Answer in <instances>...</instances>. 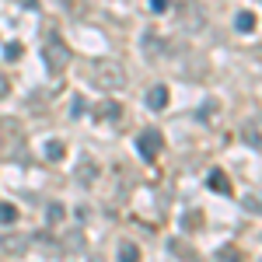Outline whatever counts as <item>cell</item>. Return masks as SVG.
<instances>
[{
    "label": "cell",
    "mask_w": 262,
    "mask_h": 262,
    "mask_svg": "<svg viewBox=\"0 0 262 262\" xmlns=\"http://www.w3.org/2000/svg\"><path fill=\"white\" fill-rule=\"evenodd\" d=\"M74 116H84V98H74V108H70Z\"/></svg>",
    "instance_id": "d6986e66"
},
{
    "label": "cell",
    "mask_w": 262,
    "mask_h": 262,
    "mask_svg": "<svg viewBox=\"0 0 262 262\" xmlns=\"http://www.w3.org/2000/svg\"><path fill=\"white\" fill-rule=\"evenodd\" d=\"M217 262H245V255H242V248H221Z\"/></svg>",
    "instance_id": "5bb4252c"
},
{
    "label": "cell",
    "mask_w": 262,
    "mask_h": 262,
    "mask_svg": "<svg viewBox=\"0 0 262 262\" xmlns=\"http://www.w3.org/2000/svg\"><path fill=\"white\" fill-rule=\"evenodd\" d=\"M14 221H18V206H14V203H4V200H0V224L7 227V224H14Z\"/></svg>",
    "instance_id": "7c38bea8"
},
{
    "label": "cell",
    "mask_w": 262,
    "mask_h": 262,
    "mask_svg": "<svg viewBox=\"0 0 262 262\" xmlns=\"http://www.w3.org/2000/svg\"><path fill=\"white\" fill-rule=\"evenodd\" d=\"M63 213H67V210H63V203H49V210H46V224H49V227H56V224L63 221Z\"/></svg>",
    "instance_id": "4fadbf2b"
},
{
    "label": "cell",
    "mask_w": 262,
    "mask_h": 262,
    "mask_svg": "<svg viewBox=\"0 0 262 262\" xmlns=\"http://www.w3.org/2000/svg\"><path fill=\"white\" fill-rule=\"evenodd\" d=\"M88 81L95 84L98 91H119L126 84V74H122V67L116 60H95L88 67Z\"/></svg>",
    "instance_id": "6da1fadb"
},
{
    "label": "cell",
    "mask_w": 262,
    "mask_h": 262,
    "mask_svg": "<svg viewBox=\"0 0 262 262\" xmlns=\"http://www.w3.org/2000/svg\"><path fill=\"white\" fill-rule=\"evenodd\" d=\"M74 179H77V185H91V182L98 179V164L91 161V158H84L77 164V171H74Z\"/></svg>",
    "instance_id": "52a82bcc"
},
{
    "label": "cell",
    "mask_w": 262,
    "mask_h": 262,
    "mask_svg": "<svg viewBox=\"0 0 262 262\" xmlns=\"http://www.w3.org/2000/svg\"><path fill=\"white\" fill-rule=\"evenodd\" d=\"M46 158H49V161H63V158H67V143L63 140H49L46 143Z\"/></svg>",
    "instance_id": "8fae6325"
},
{
    "label": "cell",
    "mask_w": 262,
    "mask_h": 262,
    "mask_svg": "<svg viewBox=\"0 0 262 262\" xmlns=\"http://www.w3.org/2000/svg\"><path fill=\"white\" fill-rule=\"evenodd\" d=\"M234 28H238L242 35H248V32H255V14H252V11H242V14L234 18Z\"/></svg>",
    "instance_id": "30bf717a"
},
{
    "label": "cell",
    "mask_w": 262,
    "mask_h": 262,
    "mask_svg": "<svg viewBox=\"0 0 262 262\" xmlns=\"http://www.w3.org/2000/svg\"><path fill=\"white\" fill-rule=\"evenodd\" d=\"M206 182H210V189H213V192H221V196H231V192H234V185H231V179L224 175V168H213Z\"/></svg>",
    "instance_id": "5b68a950"
},
{
    "label": "cell",
    "mask_w": 262,
    "mask_h": 262,
    "mask_svg": "<svg viewBox=\"0 0 262 262\" xmlns=\"http://www.w3.org/2000/svg\"><path fill=\"white\" fill-rule=\"evenodd\" d=\"M168 7H171V0H150V11H154V14H164Z\"/></svg>",
    "instance_id": "ac0fdd59"
},
{
    "label": "cell",
    "mask_w": 262,
    "mask_h": 262,
    "mask_svg": "<svg viewBox=\"0 0 262 262\" xmlns=\"http://www.w3.org/2000/svg\"><path fill=\"white\" fill-rule=\"evenodd\" d=\"M161 147H164V137H161V129H154V126H147L140 133V140H137V150H140L143 158H158Z\"/></svg>",
    "instance_id": "3957f363"
},
{
    "label": "cell",
    "mask_w": 262,
    "mask_h": 262,
    "mask_svg": "<svg viewBox=\"0 0 262 262\" xmlns=\"http://www.w3.org/2000/svg\"><path fill=\"white\" fill-rule=\"evenodd\" d=\"M116 262H140V248L133 242H119V252H116Z\"/></svg>",
    "instance_id": "9c48e42d"
},
{
    "label": "cell",
    "mask_w": 262,
    "mask_h": 262,
    "mask_svg": "<svg viewBox=\"0 0 262 262\" xmlns=\"http://www.w3.org/2000/svg\"><path fill=\"white\" fill-rule=\"evenodd\" d=\"M119 116H122V105H119V101H105V105L95 108V119H101V122H112V119H119Z\"/></svg>",
    "instance_id": "ba28073f"
},
{
    "label": "cell",
    "mask_w": 262,
    "mask_h": 262,
    "mask_svg": "<svg viewBox=\"0 0 262 262\" xmlns=\"http://www.w3.org/2000/svg\"><path fill=\"white\" fill-rule=\"evenodd\" d=\"M4 60H21V42H7L4 46Z\"/></svg>",
    "instance_id": "2e32d148"
},
{
    "label": "cell",
    "mask_w": 262,
    "mask_h": 262,
    "mask_svg": "<svg viewBox=\"0 0 262 262\" xmlns=\"http://www.w3.org/2000/svg\"><path fill=\"white\" fill-rule=\"evenodd\" d=\"M168 98H171V91H168L164 84H154V88L147 91V105H150L154 112H164V108H168Z\"/></svg>",
    "instance_id": "277c9868"
},
{
    "label": "cell",
    "mask_w": 262,
    "mask_h": 262,
    "mask_svg": "<svg viewBox=\"0 0 262 262\" xmlns=\"http://www.w3.org/2000/svg\"><path fill=\"white\" fill-rule=\"evenodd\" d=\"M7 95H11V77L0 70V98H7Z\"/></svg>",
    "instance_id": "e0dca14e"
},
{
    "label": "cell",
    "mask_w": 262,
    "mask_h": 262,
    "mask_svg": "<svg viewBox=\"0 0 262 262\" xmlns=\"http://www.w3.org/2000/svg\"><path fill=\"white\" fill-rule=\"evenodd\" d=\"M42 60H46V70H49V74H63V70H67V63H70V49L63 46V39L56 35V32H49V35H46Z\"/></svg>",
    "instance_id": "7a4b0ae2"
},
{
    "label": "cell",
    "mask_w": 262,
    "mask_h": 262,
    "mask_svg": "<svg viewBox=\"0 0 262 262\" xmlns=\"http://www.w3.org/2000/svg\"><path fill=\"white\" fill-rule=\"evenodd\" d=\"M182 227H185V231H196V227H203V217L196 213V210H189V213L182 217Z\"/></svg>",
    "instance_id": "9a60e30c"
},
{
    "label": "cell",
    "mask_w": 262,
    "mask_h": 262,
    "mask_svg": "<svg viewBox=\"0 0 262 262\" xmlns=\"http://www.w3.org/2000/svg\"><path fill=\"white\" fill-rule=\"evenodd\" d=\"M4 140H11L14 147L21 143V122L18 119H0V147H4Z\"/></svg>",
    "instance_id": "8992f818"
}]
</instances>
